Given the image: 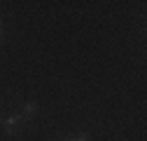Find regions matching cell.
I'll return each instance as SVG.
<instances>
[{
  "mask_svg": "<svg viewBox=\"0 0 147 141\" xmlns=\"http://www.w3.org/2000/svg\"><path fill=\"white\" fill-rule=\"evenodd\" d=\"M0 35H3V33H0Z\"/></svg>",
  "mask_w": 147,
  "mask_h": 141,
  "instance_id": "4",
  "label": "cell"
},
{
  "mask_svg": "<svg viewBox=\"0 0 147 141\" xmlns=\"http://www.w3.org/2000/svg\"><path fill=\"white\" fill-rule=\"evenodd\" d=\"M19 120H21V115H9V118L5 120V127H7V129H12V127H14Z\"/></svg>",
  "mask_w": 147,
  "mask_h": 141,
  "instance_id": "1",
  "label": "cell"
},
{
  "mask_svg": "<svg viewBox=\"0 0 147 141\" xmlns=\"http://www.w3.org/2000/svg\"><path fill=\"white\" fill-rule=\"evenodd\" d=\"M35 108H38V106H35L33 101H28V103H26V108H24V111H26V115H33V113H35Z\"/></svg>",
  "mask_w": 147,
  "mask_h": 141,
  "instance_id": "2",
  "label": "cell"
},
{
  "mask_svg": "<svg viewBox=\"0 0 147 141\" xmlns=\"http://www.w3.org/2000/svg\"><path fill=\"white\" fill-rule=\"evenodd\" d=\"M75 141H89V139H86V134H80V136H77Z\"/></svg>",
  "mask_w": 147,
  "mask_h": 141,
  "instance_id": "3",
  "label": "cell"
}]
</instances>
